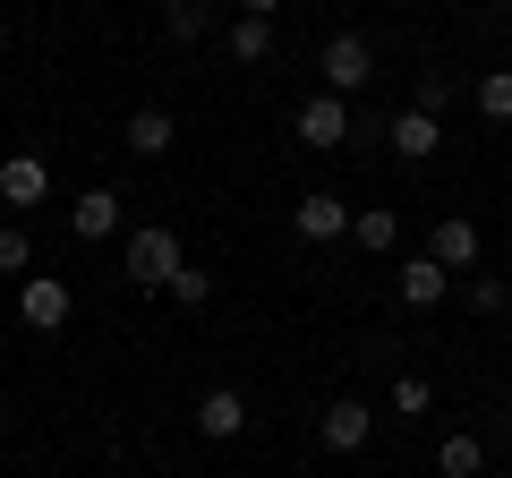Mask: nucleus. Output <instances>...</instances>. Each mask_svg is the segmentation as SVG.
<instances>
[{
	"mask_svg": "<svg viewBox=\"0 0 512 478\" xmlns=\"http://www.w3.org/2000/svg\"><path fill=\"white\" fill-rule=\"evenodd\" d=\"M180 231H163V222H146V231H128V257H120V274L137 282V291H171V274H180Z\"/></svg>",
	"mask_w": 512,
	"mask_h": 478,
	"instance_id": "1",
	"label": "nucleus"
},
{
	"mask_svg": "<svg viewBox=\"0 0 512 478\" xmlns=\"http://www.w3.org/2000/svg\"><path fill=\"white\" fill-rule=\"evenodd\" d=\"M316 77H325V94H342V103H350V94L376 77V52H367L359 35H333L325 52H316Z\"/></svg>",
	"mask_w": 512,
	"mask_h": 478,
	"instance_id": "2",
	"label": "nucleus"
},
{
	"mask_svg": "<svg viewBox=\"0 0 512 478\" xmlns=\"http://www.w3.org/2000/svg\"><path fill=\"white\" fill-rule=\"evenodd\" d=\"M291 129H299L308 154H333V146H350V103H342V94H308Z\"/></svg>",
	"mask_w": 512,
	"mask_h": 478,
	"instance_id": "3",
	"label": "nucleus"
},
{
	"mask_svg": "<svg viewBox=\"0 0 512 478\" xmlns=\"http://www.w3.org/2000/svg\"><path fill=\"white\" fill-rule=\"evenodd\" d=\"M18 316H26L35 333H60V325H69V282L26 274V282H18Z\"/></svg>",
	"mask_w": 512,
	"mask_h": 478,
	"instance_id": "4",
	"label": "nucleus"
},
{
	"mask_svg": "<svg viewBox=\"0 0 512 478\" xmlns=\"http://www.w3.org/2000/svg\"><path fill=\"white\" fill-rule=\"evenodd\" d=\"M316 436H325V453H367V436H376V410H367V402H325Z\"/></svg>",
	"mask_w": 512,
	"mask_h": 478,
	"instance_id": "5",
	"label": "nucleus"
},
{
	"mask_svg": "<svg viewBox=\"0 0 512 478\" xmlns=\"http://www.w3.org/2000/svg\"><path fill=\"white\" fill-rule=\"evenodd\" d=\"M52 197V171H43V154H9V163H0V205H43Z\"/></svg>",
	"mask_w": 512,
	"mask_h": 478,
	"instance_id": "6",
	"label": "nucleus"
},
{
	"mask_svg": "<svg viewBox=\"0 0 512 478\" xmlns=\"http://www.w3.org/2000/svg\"><path fill=\"white\" fill-rule=\"evenodd\" d=\"M427 257H436L444 274H461V265H478V222H470V214H444L436 231H427Z\"/></svg>",
	"mask_w": 512,
	"mask_h": 478,
	"instance_id": "7",
	"label": "nucleus"
},
{
	"mask_svg": "<svg viewBox=\"0 0 512 478\" xmlns=\"http://www.w3.org/2000/svg\"><path fill=\"white\" fill-rule=\"evenodd\" d=\"M393 291H402V308H444V299H453V274H444L436 257H410L402 274H393Z\"/></svg>",
	"mask_w": 512,
	"mask_h": 478,
	"instance_id": "8",
	"label": "nucleus"
},
{
	"mask_svg": "<svg viewBox=\"0 0 512 478\" xmlns=\"http://www.w3.org/2000/svg\"><path fill=\"white\" fill-rule=\"evenodd\" d=\"M291 222H299V239H316V248H325V239H342V231H350V205L333 197V188H308Z\"/></svg>",
	"mask_w": 512,
	"mask_h": 478,
	"instance_id": "9",
	"label": "nucleus"
},
{
	"mask_svg": "<svg viewBox=\"0 0 512 478\" xmlns=\"http://www.w3.org/2000/svg\"><path fill=\"white\" fill-rule=\"evenodd\" d=\"M384 146L402 154V163H427V154L444 146V129H436V111H419V103H410L402 120H393V129H384Z\"/></svg>",
	"mask_w": 512,
	"mask_h": 478,
	"instance_id": "10",
	"label": "nucleus"
},
{
	"mask_svg": "<svg viewBox=\"0 0 512 478\" xmlns=\"http://www.w3.org/2000/svg\"><path fill=\"white\" fill-rule=\"evenodd\" d=\"M171 137H180V129H171V111H163V103H146V111H128L120 146L137 154V163H154V154H171Z\"/></svg>",
	"mask_w": 512,
	"mask_h": 478,
	"instance_id": "11",
	"label": "nucleus"
},
{
	"mask_svg": "<svg viewBox=\"0 0 512 478\" xmlns=\"http://www.w3.org/2000/svg\"><path fill=\"white\" fill-rule=\"evenodd\" d=\"M239 427H248V402H239L231 385H214V393H197V436H214V444H231Z\"/></svg>",
	"mask_w": 512,
	"mask_h": 478,
	"instance_id": "12",
	"label": "nucleus"
},
{
	"mask_svg": "<svg viewBox=\"0 0 512 478\" xmlns=\"http://www.w3.org/2000/svg\"><path fill=\"white\" fill-rule=\"evenodd\" d=\"M69 231L77 239H111L120 231V197H111V188H86V197L69 205Z\"/></svg>",
	"mask_w": 512,
	"mask_h": 478,
	"instance_id": "13",
	"label": "nucleus"
},
{
	"mask_svg": "<svg viewBox=\"0 0 512 478\" xmlns=\"http://www.w3.org/2000/svg\"><path fill=\"white\" fill-rule=\"evenodd\" d=\"M436 478H487V444L478 436H444L436 444Z\"/></svg>",
	"mask_w": 512,
	"mask_h": 478,
	"instance_id": "14",
	"label": "nucleus"
},
{
	"mask_svg": "<svg viewBox=\"0 0 512 478\" xmlns=\"http://www.w3.org/2000/svg\"><path fill=\"white\" fill-rule=\"evenodd\" d=\"M350 231H359L367 257H384V248L402 239V214H393V205H359V214H350Z\"/></svg>",
	"mask_w": 512,
	"mask_h": 478,
	"instance_id": "15",
	"label": "nucleus"
},
{
	"mask_svg": "<svg viewBox=\"0 0 512 478\" xmlns=\"http://www.w3.org/2000/svg\"><path fill=\"white\" fill-rule=\"evenodd\" d=\"M470 103H478V120H487V129H504V120H512V69H487V77L470 86Z\"/></svg>",
	"mask_w": 512,
	"mask_h": 478,
	"instance_id": "16",
	"label": "nucleus"
},
{
	"mask_svg": "<svg viewBox=\"0 0 512 478\" xmlns=\"http://www.w3.org/2000/svg\"><path fill=\"white\" fill-rule=\"evenodd\" d=\"M222 52H231V60H248V69H256V60L274 52V18H239L231 35H222Z\"/></svg>",
	"mask_w": 512,
	"mask_h": 478,
	"instance_id": "17",
	"label": "nucleus"
},
{
	"mask_svg": "<svg viewBox=\"0 0 512 478\" xmlns=\"http://www.w3.org/2000/svg\"><path fill=\"white\" fill-rule=\"evenodd\" d=\"M35 265V239H26V222H0V274H26Z\"/></svg>",
	"mask_w": 512,
	"mask_h": 478,
	"instance_id": "18",
	"label": "nucleus"
},
{
	"mask_svg": "<svg viewBox=\"0 0 512 478\" xmlns=\"http://www.w3.org/2000/svg\"><path fill=\"white\" fill-rule=\"evenodd\" d=\"M393 410H402V419H427V410H436L427 376H393Z\"/></svg>",
	"mask_w": 512,
	"mask_h": 478,
	"instance_id": "19",
	"label": "nucleus"
},
{
	"mask_svg": "<svg viewBox=\"0 0 512 478\" xmlns=\"http://www.w3.org/2000/svg\"><path fill=\"white\" fill-rule=\"evenodd\" d=\"M171 299H180V308H205V299H214V274H205V265H180V274H171Z\"/></svg>",
	"mask_w": 512,
	"mask_h": 478,
	"instance_id": "20",
	"label": "nucleus"
},
{
	"mask_svg": "<svg viewBox=\"0 0 512 478\" xmlns=\"http://www.w3.org/2000/svg\"><path fill=\"white\" fill-rule=\"evenodd\" d=\"M470 308H478V316H504V308H512V282H504V274H478V282H470Z\"/></svg>",
	"mask_w": 512,
	"mask_h": 478,
	"instance_id": "21",
	"label": "nucleus"
},
{
	"mask_svg": "<svg viewBox=\"0 0 512 478\" xmlns=\"http://www.w3.org/2000/svg\"><path fill=\"white\" fill-rule=\"evenodd\" d=\"M205 26H214V18H205V0H171V35H180V43H197Z\"/></svg>",
	"mask_w": 512,
	"mask_h": 478,
	"instance_id": "22",
	"label": "nucleus"
},
{
	"mask_svg": "<svg viewBox=\"0 0 512 478\" xmlns=\"http://www.w3.org/2000/svg\"><path fill=\"white\" fill-rule=\"evenodd\" d=\"M444 103H453V77H444V69H419V111H444Z\"/></svg>",
	"mask_w": 512,
	"mask_h": 478,
	"instance_id": "23",
	"label": "nucleus"
},
{
	"mask_svg": "<svg viewBox=\"0 0 512 478\" xmlns=\"http://www.w3.org/2000/svg\"><path fill=\"white\" fill-rule=\"evenodd\" d=\"M282 0H239V18H274Z\"/></svg>",
	"mask_w": 512,
	"mask_h": 478,
	"instance_id": "24",
	"label": "nucleus"
},
{
	"mask_svg": "<svg viewBox=\"0 0 512 478\" xmlns=\"http://www.w3.org/2000/svg\"><path fill=\"white\" fill-rule=\"evenodd\" d=\"M487 478H512V470H487Z\"/></svg>",
	"mask_w": 512,
	"mask_h": 478,
	"instance_id": "25",
	"label": "nucleus"
}]
</instances>
